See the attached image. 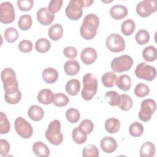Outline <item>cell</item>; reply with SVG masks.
I'll return each instance as SVG.
<instances>
[{
	"label": "cell",
	"mask_w": 157,
	"mask_h": 157,
	"mask_svg": "<svg viewBox=\"0 0 157 157\" xmlns=\"http://www.w3.org/2000/svg\"><path fill=\"white\" fill-rule=\"evenodd\" d=\"M99 25V19L96 15L94 13L86 15L80 28L81 36L85 40L93 39L96 35Z\"/></svg>",
	"instance_id": "6da1fadb"
},
{
	"label": "cell",
	"mask_w": 157,
	"mask_h": 157,
	"mask_svg": "<svg viewBox=\"0 0 157 157\" xmlns=\"http://www.w3.org/2000/svg\"><path fill=\"white\" fill-rule=\"evenodd\" d=\"M83 87L81 91V96L85 101H90L97 93V78L93 74L87 73L83 77Z\"/></svg>",
	"instance_id": "7a4b0ae2"
},
{
	"label": "cell",
	"mask_w": 157,
	"mask_h": 157,
	"mask_svg": "<svg viewBox=\"0 0 157 157\" xmlns=\"http://www.w3.org/2000/svg\"><path fill=\"white\" fill-rule=\"evenodd\" d=\"M47 140L52 145H59L63 140V136L61 132V123L58 120L52 121L45 132Z\"/></svg>",
	"instance_id": "3957f363"
},
{
	"label": "cell",
	"mask_w": 157,
	"mask_h": 157,
	"mask_svg": "<svg viewBox=\"0 0 157 157\" xmlns=\"http://www.w3.org/2000/svg\"><path fill=\"white\" fill-rule=\"evenodd\" d=\"M133 63V59L131 56L123 55L113 58L110 67L113 72L120 73L129 71L132 67Z\"/></svg>",
	"instance_id": "277c9868"
},
{
	"label": "cell",
	"mask_w": 157,
	"mask_h": 157,
	"mask_svg": "<svg viewBox=\"0 0 157 157\" xmlns=\"http://www.w3.org/2000/svg\"><path fill=\"white\" fill-rule=\"evenodd\" d=\"M135 74L140 79L152 81L156 76V70L155 67L148 65L145 62H142L136 66Z\"/></svg>",
	"instance_id": "5b68a950"
},
{
	"label": "cell",
	"mask_w": 157,
	"mask_h": 157,
	"mask_svg": "<svg viewBox=\"0 0 157 157\" xmlns=\"http://www.w3.org/2000/svg\"><path fill=\"white\" fill-rule=\"evenodd\" d=\"M1 80L4 91L18 88V83L17 80L15 71L9 67L4 69L1 74Z\"/></svg>",
	"instance_id": "8992f818"
},
{
	"label": "cell",
	"mask_w": 157,
	"mask_h": 157,
	"mask_svg": "<svg viewBox=\"0 0 157 157\" xmlns=\"http://www.w3.org/2000/svg\"><path fill=\"white\" fill-rule=\"evenodd\" d=\"M83 7V0H71L65 9L66 15L70 20H77L82 15Z\"/></svg>",
	"instance_id": "52a82bcc"
},
{
	"label": "cell",
	"mask_w": 157,
	"mask_h": 157,
	"mask_svg": "<svg viewBox=\"0 0 157 157\" xmlns=\"http://www.w3.org/2000/svg\"><path fill=\"white\" fill-rule=\"evenodd\" d=\"M156 109L155 101L151 99L144 100L140 104V110L139 112V118L144 122L148 121Z\"/></svg>",
	"instance_id": "ba28073f"
},
{
	"label": "cell",
	"mask_w": 157,
	"mask_h": 157,
	"mask_svg": "<svg viewBox=\"0 0 157 157\" xmlns=\"http://www.w3.org/2000/svg\"><path fill=\"white\" fill-rule=\"evenodd\" d=\"M14 127L17 133L23 139H29L33 134L31 124L21 117H18L15 119Z\"/></svg>",
	"instance_id": "9c48e42d"
},
{
	"label": "cell",
	"mask_w": 157,
	"mask_h": 157,
	"mask_svg": "<svg viewBox=\"0 0 157 157\" xmlns=\"http://www.w3.org/2000/svg\"><path fill=\"white\" fill-rule=\"evenodd\" d=\"M107 48L114 53L121 52L125 48L126 44L124 39L118 34H111L106 39Z\"/></svg>",
	"instance_id": "30bf717a"
},
{
	"label": "cell",
	"mask_w": 157,
	"mask_h": 157,
	"mask_svg": "<svg viewBox=\"0 0 157 157\" xmlns=\"http://www.w3.org/2000/svg\"><path fill=\"white\" fill-rule=\"evenodd\" d=\"M15 18V10L12 4L10 2H3L0 5V21L4 24L13 22Z\"/></svg>",
	"instance_id": "8fae6325"
},
{
	"label": "cell",
	"mask_w": 157,
	"mask_h": 157,
	"mask_svg": "<svg viewBox=\"0 0 157 157\" xmlns=\"http://www.w3.org/2000/svg\"><path fill=\"white\" fill-rule=\"evenodd\" d=\"M137 13L142 17H149L156 10V0H144L137 4L136 7Z\"/></svg>",
	"instance_id": "7c38bea8"
},
{
	"label": "cell",
	"mask_w": 157,
	"mask_h": 157,
	"mask_svg": "<svg viewBox=\"0 0 157 157\" xmlns=\"http://www.w3.org/2000/svg\"><path fill=\"white\" fill-rule=\"evenodd\" d=\"M38 21L42 25L47 26L50 25L54 18L55 15L51 13L47 7H42L39 9L36 13Z\"/></svg>",
	"instance_id": "4fadbf2b"
},
{
	"label": "cell",
	"mask_w": 157,
	"mask_h": 157,
	"mask_svg": "<svg viewBox=\"0 0 157 157\" xmlns=\"http://www.w3.org/2000/svg\"><path fill=\"white\" fill-rule=\"evenodd\" d=\"M97 52L96 50L92 47H86L84 48L80 53V59L82 61L86 64H91L97 59Z\"/></svg>",
	"instance_id": "5bb4252c"
},
{
	"label": "cell",
	"mask_w": 157,
	"mask_h": 157,
	"mask_svg": "<svg viewBox=\"0 0 157 157\" xmlns=\"http://www.w3.org/2000/svg\"><path fill=\"white\" fill-rule=\"evenodd\" d=\"M100 146L103 151L107 153H112L114 152L117 148L115 139L110 136H106L102 139L100 142Z\"/></svg>",
	"instance_id": "9a60e30c"
},
{
	"label": "cell",
	"mask_w": 157,
	"mask_h": 157,
	"mask_svg": "<svg viewBox=\"0 0 157 157\" xmlns=\"http://www.w3.org/2000/svg\"><path fill=\"white\" fill-rule=\"evenodd\" d=\"M128 10L123 5L116 4L110 9V15L115 20H121L127 16Z\"/></svg>",
	"instance_id": "2e32d148"
},
{
	"label": "cell",
	"mask_w": 157,
	"mask_h": 157,
	"mask_svg": "<svg viewBox=\"0 0 157 157\" xmlns=\"http://www.w3.org/2000/svg\"><path fill=\"white\" fill-rule=\"evenodd\" d=\"M21 99V93L18 88L5 91L4 99L10 104H16Z\"/></svg>",
	"instance_id": "e0dca14e"
},
{
	"label": "cell",
	"mask_w": 157,
	"mask_h": 157,
	"mask_svg": "<svg viewBox=\"0 0 157 157\" xmlns=\"http://www.w3.org/2000/svg\"><path fill=\"white\" fill-rule=\"evenodd\" d=\"M38 101L42 104L48 105L53 102L54 94L49 89H42L39 91L37 96Z\"/></svg>",
	"instance_id": "ac0fdd59"
},
{
	"label": "cell",
	"mask_w": 157,
	"mask_h": 157,
	"mask_svg": "<svg viewBox=\"0 0 157 157\" xmlns=\"http://www.w3.org/2000/svg\"><path fill=\"white\" fill-rule=\"evenodd\" d=\"M28 115L31 120L39 121L43 118L44 112L41 107L37 105H33L28 109Z\"/></svg>",
	"instance_id": "d6986e66"
},
{
	"label": "cell",
	"mask_w": 157,
	"mask_h": 157,
	"mask_svg": "<svg viewBox=\"0 0 157 157\" xmlns=\"http://www.w3.org/2000/svg\"><path fill=\"white\" fill-rule=\"evenodd\" d=\"M42 78L47 83H53L58 78V71L53 67H47L45 69L42 73Z\"/></svg>",
	"instance_id": "ffe728a7"
},
{
	"label": "cell",
	"mask_w": 157,
	"mask_h": 157,
	"mask_svg": "<svg viewBox=\"0 0 157 157\" xmlns=\"http://www.w3.org/2000/svg\"><path fill=\"white\" fill-rule=\"evenodd\" d=\"M33 151L37 156H48L50 155V150L47 145L40 141L36 142L33 144Z\"/></svg>",
	"instance_id": "44dd1931"
},
{
	"label": "cell",
	"mask_w": 157,
	"mask_h": 157,
	"mask_svg": "<svg viewBox=\"0 0 157 157\" xmlns=\"http://www.w3.org/2000/svg\"><path fill=\"white\" fill-rule=\"evenodd\" d=\"M80 66L78 62L74 59L67 61L64 65V70L65 73L68 75H75L80 71Z\"/></svg>",
	"instance_id": "7402d4cb"
},
{
	"label": "cell",
	"mask_w": 157,
	"mask_h": 157,
	"mask_svg": "<svg viewBox=\"0 0 157 157\" xmlns=\"http://www.w3.org/2000/svg\"><path fill=\"white\" fill-rule=\"evenodd\" d=\"M115 83L121 90L128 91L131 86V79L128 75L123 74L117 77Z\"/></svg>",
	"instance_id": "603a6c76"
},
{
	"label": "cell",
	"mask_w": 157,
	"mask_h": 157,
	"mask_svg": "<svg viewBox=\"0 0 157 157\" xmlns=\"http://www.w3.org/2000/svg\"><path fill=\"white\" fill-rule=\"evenodd\" d=\"M63 34V28L61 25L55 23L51 26L48 30V36L53 40H58Z\"/></svg>",
	"instance_id": "cb8c5ba5"
},
{
	"label": "cell",
	"mask_w": 157,
	"mask_h": 157,
	"mask_svg": "<svg viewBox=\"0 0 157 157\" xmlns=\"http://www.w3.org/2000/svg\"><path fill=\"white\" fill-rule=\"evenodd\" d=\"M121 123L118 118L111 117L108 118L105 122V129L110 134L117 132L120 128Z\"/></svg>",
	"instance_id": "d4e9b609"
},
{
	"label": "cell",
	"mask_w": 157,
	"mask_h": 157,
	"mask_svg": "<svg viewBox=\"0 0 157 157\" xmlns=\"http://www.w3.org/2000/svg\"><path fill=\"white\" fill-rule=\"evenodd\" d=\"M155 146L152 142L148 141L144 143L140 149V157H153L155 155Z\"/></svg>",
	"instance_id": "484cf974"
},
{
	"label": "cell",
	"mask_w": 157,
	"mask_h": 157,
	"mask_svg": "<svg viewBox=\"0 0 157 157\" xmlns=\"http://www.w3.org/2000/svg\"><path fill=\"white\" fill-rule=\"evenodd\" d=\"M65 89L67 93L70 96H75L80 91V83L77 79H71L66 83Z\"/></svg>",
	"instance_id": "4316f807"
},
{
	"label": "cell",
	"mask_w": 157,
	"mask_h": 157,
	"mask_svg": "<svg viewBox=\"0 0 157 157\" xmlns=\"http://www.w3.org/2000/svg\"><path fill=\"white\" fill-rule=\"evenodd\" d=\"M72 137L74 142L77 144H83L87 139V134L85 133L80 128H75L72 132Z\"/></svg>",
	"instance_id": "83f0119b"
},
{
	"label": "cell",
	"mask_w": 157,
	"mask_h": 157,
	"mask_svg": "<svg viewBox=\"0 0 157 157\" xmlns=\"http://www.w3.org/2000/svg\"><path fill=\"white\" fill-rule=\"evenodd\" d=\"M142 56L143 58L148 62L155 61L157 58V51L156 48L153 45L146 47L142 51Z\"/></svg>",
	"instance_id": "f1b7e54d"
},
{
	"label": "cell",
	"mask_w": 157,
	"mask_h": 157,
	"mask_svg": "<svg viewBox=\"0 0 157 157\" xmlns=\"http://www.w3.org/2000/svg\"><path fill=\"white\" fill-rule=\"evenodd\" d=\"M132 100L129 96L126 94L120 95V101L118 106L120 109L123 111H128L132 107Z\"/></svg>",
	"instance_id": "f546056e"
},
{
	"label": "cell",
	"mask_w": 157,
	"mask_h": 157,
	"mask_svg": "<svg viewBox=\"0 0 157 157\" xmlns=\"http://www.w3.org/2000/svg\"><path fill=\"white\" fill-rule=\"evenodd\" d=\"M136 28L135 22L132 19H127L124 21L121 26V31L124 36L131 35Z\"/></svg>",
	"instance_id": "4dcf8cb0"
},
{
	"label": "cell",
	"mask_w": 157,
	"mask_h": 157,
	"mask_svg": "<svg viewBox=\"0 0 157 157\" xmlns=\"http://www.w3.org/2000/svg\"><path fill=\"white\" fill-rule=\"evenodd\" d=\"M116 78L117 75L114 72H107L102 75L101 77V81L104 86L107 88H111L115 85V82Z\"/></svg>",
	"instance_id": "1f68e13d"
},
{
	"label": "cell",
	"mask_w": 157,
	"mask_h": 157,
	"mask_svg": "<svg viewBox=\"0 0 157 157\" xmlns=\"http://www.w3.org/2000/svg\"><path fill=\"white\" fill-rule=\"evenodd\" d=\"M33 20L31 17L28 14L21 15L18 21V28L23 31L28 30L32 26Z\"/></svg>",
	"instance_id": "d6a6232c"
},
{
	"label": "cell",
	"mask_w": 157,
	"mask_h": 157,
	"mask_svg": "<svg viewBox=\"0 0 157 157\" xmlns=\"http://www.w3.org/2000/svg\"><path fill=\"white\" fill-rule=\"evenodd\" d=\"M50 42L45 38L39 39L35 43V49L39 53H45L50 50Z\"/></svg>",
	"instance_id": "836d02e7"
},
{
	"label": "cell",
	"mask_w": 157,
	"mask_h": 157,
	"mask_svg": "<svg viewBox=\"0 0 157 157\" xmlns=\"http://www.w3.org/2000/svg\"><path fill=\"white\" fill-rule=\"evenodd\" d=\"M135 39L139 45H145L150 40V34L147 30L140 29L137 32L135 36Z\"/></svg>",
	"instance_id": "e575fe53"
},
{
	"label": "cell",
	"mask_w": 157,
	"mask_h": 157,
	"mask_svg": "<svg viewBox=\"0 0 157 157\" xmlns=\"http://www.w3.org/2000/svg\"><path fill=\"white\" fill-rule=\"evenodd\" d=\"M18 32L13 27L7 28L4 33V37L6 40L9 43H13L16 41L18 37Z\"/></svg>",
	"instance_id": "d590c367"
},
{
	"label": "cell",
	"mask_w": 157,
	"mask_h": 157,
	"mask_svg": "<svg viewBox=\"0 0 157 157\" xmlns=\"http://www.w3.org/2000/svg\"><path fill=\"white\" fill-rule=\"evenodd\" d=\"M69 102V98L62 93H57L54 94L53 104L57 107L66 106Z\"/></svg>",
	"instance_id": "8d00e7d4"
},
{
	"label": "cell",
	"mask_w": 157,
	"mask_h": 157,
	"mask_svg": "<svg viewBox=\"0 0 157 157\" xmlns=\"http://www.w3.org/2000/svg\"><path fill=\"white\" fill-rule=\"evenodd\" d=\"M108 104L111 106L118 105L120 101V94L115 91H107L104 96Z\"/></svg>",
	"instance_id": "74e56055"
},
{
	"label": "cell",
	"mask_w": 157,
	"mask_h": 157,
	"mask_svg": "<svg viewBox=\"0 0 157 157\" xmlns=\"http://www.w3.org/2000/svg\"><path fill=\"white\" fill-rule=\"evenodd\" d=\"M144 131V126L139 122H134L129 127V132L132 137H140Z\"/></svg>",
	"instance_id": "f35d334b"
},
{
	"label": "cell",
	"mask_w": 157,
	"mask_h": 157,
	"mask_svg": "<svg viewBox=\"0 0 157 157\" xmlns=\"http://www.w3.org/2000/svg\"><path fill=\"white\" fill-rule=\"evenodd\" d=\"M99 155V150L94 145H88L82 150V156L83 157H98Z\"/></svg>",
	"instance_id": "ab89813d"
},
{
	"label": "cell",
	"mask_w": 157,
	"mask_h": 157,
	"mask_svg": "<svg viewBox=\"0 0 157 157\" xmlns=\"http://www.w3.org/2000/svg\"><path fill=\"white\" fill-rule=\"evenodd\" d=\"M66 117L69 122L71 123H75L79 120L80 114L77 109L70 108L66 112Z\"/></svg>",
	"instance_id": "60d3db41"
},
{
	"label": "cell",
	"mask_w": 157,
	"mask_h": 157,
	"mask_svg": "<svg viewBox=\"0 0 157 157\" xmlns=\"http://www.w3.org/2000/svg\"><path fill=\"white\" fill-rule=\"evenodd\" d=\"M150 93L148 86L143 83H138L134 88V94L139 98H143L147 96Z\"/></svg>",
	"instance_id": "b9f144b4"
},
{
	"label": "cell",
	"mask_w": 157,
	"mask_h": 157,
	"mask_svg": "<svg viewBox=\"0 0 157 157\" xmlns=\"http://www.w3.org/2000/svg\"><path fill=\"white\" fill-rule=\"evenodd\" d=\"M10 129V122L6 115L2 112H1V120H0V133L1 134H7Z\"/></svg>",
	"instance_id": "7bdbcfd3"
},
{
	"label": "cell",
	"mask_w": 157,
	"mask_h": 157,
	"mask_svg": "<svg viewBox=\"0 0 157 157\" xmlns=\"http://www.w3.org/2000/svg\"><path fill=\"white\" fill-rule=\"evenodd\" d=\"M79 128L86 134H90L94 128V124L93 121L88 119L83 120L79 124Z\"/></svg>",
	"instance_id": "ee69618b"
},
{
	"label": "cell",
	"mask_w": 157,
	"mask_h": 157,
	"mask_svg": "<svg viewBox=\"0 0 157 157\" xmlns=\"http://www.w3.org/2000/svg\"><path fill=\"white\" fill-rule=\"evenodd\" d=\"M34 4L33 0H18L17 1V6L21 11L30 10Z\"/></svg>",
	"instance_id": "f6af8a7d"
},
{
	"label": "cell",
	"mask_w": 157,
	"mask_h": 157,
	"mask_svg": "<svg viewBox=\"0 0 157 157\" xmlns=\"http://www.w3.org/2000/svg\"><path fill=\"white\" fill-rule=\"evenodd\" d=\"M63 0H52L48 5V9L52 13H55L60 10L63 5Z\"/></svg>",
	"instance_id": "bcb514c9"
},
{
	"label": "cell",
	"mask_w": 157,
	"mask_h": 157,
	"mask_svg": "<svg viewBox=\"0 0 157 157\" xmlns=\"http://www.w3.org/2000/svg\"><path fill=\"white\" fill-rule=\"evenodd\" d=\"M18 47L20 52L29 53L33 49V43L28 40H22L19 42Z\"/></svg>",
	"instance_id": "7dc6e473"
},
{
	"label": "cell",
	"mask_w": 157,
	"mask_h": 157,
	"mask_svg": "<svg viewBox=\"0 0 157 157\" xmlns=\"http://www.w3.org/2000/svg\"><path fill=\"white\" fill-rule=\"evenodd\" d=\"M64 55L69 59H74L77 55V50L74 47H66L63 50Z\"/></svg>",
	"instance_id": "c3c4849f"
},
{
	"label": "cell",
	"mask_w": 157,
	"mask_h": 157,
	"mask_svg": "<svg viewBox=\"0 0 157 157\" xmlns=\"http://www.w3.org/2000/svg\"><path fill=\"white\" fill-rule=\"evenodd\" d=\"M0 145H1V150L0 155L1 156H6L7 155L9 150H10V144L8 142L7 140L1 139L0 140Z\"/></svg>",
	"instance_id": "681fc988"
}]
</instances>
